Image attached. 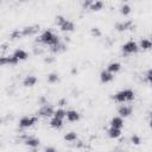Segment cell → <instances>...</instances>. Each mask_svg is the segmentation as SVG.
<instances>
[{"instance_id":"3","label":"cell","mask_w":152,"mask_h":152,"mask_svg":"<svg viewBox=\"0 0 152 152\" xmlns=\"http://www.w3.org/2000/svg\"><path fill=\"white\" fill-rule=\"evenodd\" d=\"M56 25L63 32H72L75 30V24L71 20L64 18L63 15H57L56 17Z\"/></svg>"},{"instance_id":"6","label":"cell","mask_w":152,"mask_h":152,"mask_svg":"<svg viewBox=\"0 0 152 152\" xmlns=\"http://www.w3.org/2000/svg\"><path fill=\"white\" fill-rule=\"evenodd\" d=\"M53 107L49 103H44L38 110H37V116H42V118H51L53 115Z\"/></svg>"},{"instance_id":"33","label":"cell","mask_w":152,"mask_h":152,"mask_svg":"<svg viewBox=\"0 0 152 152\" xmlns=\"http://www.w3.org/2000/svg\"><path fill=\"white\" fill-rule=\"evenodd\" d=\"M0 48H1L2 51H5V50L7 49V44H2V45H0Z\"/></svg>"},{"instance_id":"31","label":"cell","mask_w":152,"mask_h":152,"mask_svg":"<svg viewBox=\"0 0 152 152\" xmlns=\"http://www.w3.org/2000/svg\"><path fill=\"white\" fill-rule=\"evenodd\" d=\"M145 80H146V82H150L151 81V70L148 69L147 71H146V74H145Z\"/></svg>"},{"instance_id":"21","label":"cell","mask_w":152,"mask_h":152,"mask_svg":"<svg viewBox=\"0 0 152 152\" xmlns=\"http://www.w3.org/2000/svg\"><path fill=\"white\" fill-rule=\"evenodd\" d=\"M102 8H103V2H102L101 0H93L91 5H90V7H89V10L93 11V12H99V11H101Z\"/></svg>"},{"instance_id":"12","label":"cell","mask_w":152,"mask_h":152,"mask_svg":"<svg viewBox=\"0 0 152 152\" xmlns=\"http://www.w3.org/2000/svg\"><path fill=\"white\" fill-rule=\"evenodd\" d=\"M113 78H114V74L109 72L107 69L106 70H102L100 72V80H101L102 83H109V82L113 81Z\"/></svg>"},{"instance_id":"15","label":"cell","mask_w":152,"mask_h":152,"mask_svg":"<svg viewBox=\"0 0 152 152\" xmlns=\"http://www.w3.org/2000/svg\"><path fill=\"white\" fill-rule=\"evenodd\" d=\"M37 81H38V80H37L36 76H33V75H27V76H25L24 80H23V86H24V87H33V86H36Z\"/></svg>"},{"instance_id":"29","label":"cell","mask_w":152,"mask_h":152,"mask_svg":"<svg viewBox=\"0 0 152 152\" xmlns=\"http://www.w3.org/2000/svg\"><path fill=\"white\" fill-rule=\"evenodd\" d=\"M91 2H93V0H83V2H82V7L83 8H88L89 10V7H90V5H91Z\"/></svg>"},{"instance_id":"23","label":"cell","mask_w":152,"mask_h":152,"mask_svg":"<svg viewBox=\"0 0 152 152\" xmlns=\"http://www.w3.org/2000/svg\"><path fill=\"white\" fill-rule=\"evenodd\" d=\"M46 80H48L49 83L53 84V83H57V82L59 81V76H58V74H56V72H51V74L48 75Z\"/></svg>"},{"instance_id":"16","label":"cell","mask_w":152,"mask_h":152,"mask_svg":"<svg viewBox=\"0 0 152 152\" xmlns=\"http://www.w3.org/2000/svg\"><path fill=\"white\" fill-rule=\"evenodd\" d=\"M12 55H13L18 61H25V59L28 57V53H27L24 49H19V48H18V49H15V50H14V52H13Z\"/></svg>"},{"instance_id":"10","label":"cell","mask_w":152,"mask_h":152,"mask_svg":"<svg viewBox=\"0 0 152 152\" xmlns=\"http://www.w3.org/2000/svg\"><path fill=\"white\" fill-rule=\"evenodd\" d=\"M65 118L69 122H77L81 119V114L76 109H69L65 112Z\"/></svg>"},{"instance_id":"35","label":"cell","mask_w":152,"mask_h":152,"mask_svg":"<svg viewBox=\"0 0 152 152\" xmlns=\"http://www.w3.org/2000/svg\"><path fill=\"white\" fill-rule=\"evenodd\" d=\"M45 151H52L53 152V151H56V148H53V147H46Z\"/></svg>"},{"instance_id":"18","label":"cell","mask_w":152,"mask_h":152,"mask_svg":"<svg viewBox=\"0 0 152 152\" xmlns=\"http://www.w3.org/2000/svg\"><path fill=\"white\" fill-rule=\"evenodd\" d=\"M120 69H121V64H120L119 62H110V63L107 65V70H108L109 72H112V74L119 72Z\"/></svg>"},{"instance_id":"25","label":"cell","mask_w":152,"mask_h":152,"mask_svg":"<svg viewBox=\"0 0 152 152\" xmlns=\"http://www.w3.org/2000/svg\"><path fill=\"white\" fill-rule=\"evenodd\" d=\"M131 6L129 5H127V4H124L121 7H120V13L122 14V15H128L129 13H131Z\"/></svg>"},{"instance_id":"2","label":"cell","mask_w":152,"mask_h":152,"mask_svg":"<svg viewBox=\"0 0 152 152\" xmlns=\"http://www.w3.org/2000/svg\"><path fill=\"white\" fill-rule=\"evenodd\" d=\"M134 91L129 88H126V89H121L119 90L118 93L114 94L113 96V100L119 102V103H126V102H131L134 100Z\"/></svg>"},{"instance_id":"28","label":"cell","mask_w":152,"mask_h":152,"mask_svg":"<svg viewBox=\"0 0 152 152\" xmlns=\"http://www.w3.org/2000/svg\"><path fill=\"white\" fill-rule=\"evenodd\" d=\"M131 141H132L134 145H139V144L141 142V139H140V137H139V135L133 134V135L131 137Z\"/></svg>"},{"instance_id":"27","label":"cell","mask_w":152,"mask_h":152,"mask_svg":"<svg viewBox=\"0 0 152 152\" xmlns=\"http://www.w3.org/2000/svg\"><path fill=\"white\" fill-rule=\"evenodd\" d=\"M90 33H91V36L93 37H95V38H99V37H101V30L99 28V27H91V30H90Z\"/></svg>"},{"instance_id":"9","label":"cell","mask_w":152,"mask_h":152,"mask_svg":"<svg viewBox=\"0 0 152 152\" xmlns=\"http://www.w3.org/2000/svg\"><path fill=\"white\" fill-rule=\"evenodd\" d=\"M24 142L26 146L28 147H32V148H36L39 146L40 144V140L33 135H24Z\"/></svg>"},{"instance_id":"30","label":"cell","mask_w":152,"mask_h":152,"mask_svg":"<svg viewBox=\"0 0 152 152\" xmlns=\"http://www.w3.org/2000/svg\"><path fill=\"white\" fill-rule=\"evenodd\" d=\"M7 65V56H0V66Z\"/></svg>"},{"instance_id":"8","label":"cell","mask_w":152,"mask_h":152,"mask_svg":"<svg viewBox=\"0 0 152 152\" xmlns=\"http://www.w3.org/2000/svg\"><path fill=\"white\" fill-rule=\"evenodd\" d=\"M133 21L131 20H125V21H119L115 24V28L116 31L119 32H124V31H127V30H132L133 28Z\"/></svg>"},{"instance_id":"4","label":"cell","mask_w":152,"mask_h":152,"mask_svg":"<svg viewBox=\"0 0 152 152\" xmlns=\"http://www.w3.org/2000/svg\"><path fill=\"white\" fill-rule=\"evenodd\" d=\"M138 50H139V46H138L137 42H134V40H128V42H126V43L121 46V51H122V53L126 55V56L133 55V53L138 52Z\"/></svg>"},{"instance_id":"24","label":"cell","mask_w":152,"mask_h":152,"mask_svg":"<svg viewBox=\"0 0 152 152\" xmlns=\"http://www.w3.org/2000/svg\"><path fill=\"white\" fill-rule=\"evenodd\" d=\"M65 109L64 108H62V107H59V108H57L55 112H53V116H56V118H59V119H64L65 118Z\"/></svg>"},{"instance_id":"1","label":"cell","mask_w":152,"mask_h":152,"mask_svg":"<svg viewBox=\"0 0 152 152\" xmlns=\"http://www.w3.org/2000/svg\"><path fill=\"white\" fill-rule=\"evenodd\" d=\"M61 40V38L55 34L51 30H45L42 32V34L37 38V42L38 43H42L44 45H48V46H52L55 44H57L58 42Z\"/></svg>"},{"instance_id":"36","label":"cell","mask_w":152,"mask_h":152,"mask_svg":"<svg viewBox=\"0 0 152 152\" xmlns=\"http://www.w3.org/2000/svg\"><path fill=\"white\" fill-rule=\"evenodd\" d=\"M21 1H26V0H21Z\"/></svg>"},{"instance_id":"13","label":"cell","mask_w":152,"mask_h":152,"mask_svg":"<svg viewBox=\"0 0 152 152\" xmlns=\"http://www.w3.org/2000/svg\"><path fill=\"white\" fill-rule=\"evenodd\" d=\"M65 50H66V44L64 42H62V40H59L57 44L50 46V51L53 52V53H59V52H63Z\"/></svg>"},{"instance_id":"7","label":"cell","mask_w":152,"mask_h":152,"mask_svg":"<svg viewBox=\"0 0 152 152\" xmlns=\"http://www.w3.org/2000/svg\"><path fill=\"white\" fill-rule=\"evenodd\" d=\"M39 31V25H31V26H25L21 28V36L27 37V36H34Z\"/></svg>"},{"instance_id":"26","label":"cell","mask_w":152,"mask_h":152,"mask_svg":"<svg viewBox=\"0 0 152 152\" xmlns=\"http://www.w3.org/2000/svg\"><path fill=\"white\" fill-rule=\"evenodd\" d=\"M11 39H19V38H23V36H21V30H19V28H15L14 31H12V33H11Z\"/></svg>"},{"instance_id":"14","label":"cell","mask_w":152,"mask_h":152,"mask_svg":"<svg viewBox=\"0 0 152 152\" xmlns=\"http://www.w3.org/2000/svg\"><path fill=\"white\" fill-rule=\"evenodd\" d=\"M63 121H64V119H59V118H56V116L52 115V119L50 120L49 125L53 129H59V128L63 127Z\"/></svg>"},{"instance_id":"37","label":"cell","mask_w":152,"mask_h":152,"mask_svg":"<svg viewBox=\"0 0 152 152\" xmlns=\"http://www.w3.org/2000/svg\"><path fill=\"white\" fill-rule=\"evenodd\" d=\"M124 1H127V0H124Z\"/></svg>"},{"instance_id":"34","label":"cell","mask_w":152,"mask_h":152,"mask_svg":"<svg viewBox=\"0 0 152 152\" xmlns=\"http://www.w3.org/2000/svg\"><path fill=\"white\" fill-rule=\"evenodd\" d=\"M44 61H45L46 63H51V62H53V58H45Z\"/></svg>"},{"instance_id":"17","label":"cell","mask_w":152,"mask_h":152,"mask_svg":"<svg viewBox=\"0 0 152 152\" xmlns=\"http://www.w3.org/2000/svg\"><path fill=\"white\" fill-rule=\"evenodd\" d=\"M109 125H110L112 127L122 129V127H124V119H122L121 116H113V118L110 119Z\"/></svg>"},{"instance_id":"20","label":"cell","mask_w":152,"mask_h":152,"mask_svg":"<svg viewBox=\"0 0 152 152\" xmlns=\"http://www.w3.org/2000/svg\"><path fill=\"white\" fill-rule=\"evenodd\" d=\"M138 46L140 49H142V50L146 51V50H150L152 48V43H151V40L148 38H141L140 42H139V44H138Z\"/></svg>"},{"instance_id":"5","label":"cell","mask_w":152,"mask_h":152,"mask_svg":"<svg viewBox=\"0 0 152 152\" xmlns=\"http://www.w3.org/2000/svg\"><path fill=\"white\" fill-rule=\"evenodd\" d=\"M37 121H38V116L37 115L36 116H27V115H25V116H23L19 120V127L23 128V129H26V128L32 127L34 124H37Z\"/></svg>"},{"instance_id":"32","label":"cell","mask_w":152,"mask_h":152,"mask_svg":"<svg viewBox=\"0 0 152 152\" xmlns=\"http://www.w3.org/2000/svg\"><path fill=\"white\" fill-rule=\"evenodd\" d=\"M58 103H59V106H61V107H63V106H65V104H66V100H65V99H62V100H59V101H58Z\"/></svg>"},{"instance_id":"19","label":"cell","mask_w":152,"mask_h":152,"mask_svg":"<svg viewBox=\"0 0 152 152\" xmlns=\"http://www.w3.org/2000/svg\"><path fill=\"white\" fill-rule=\"evenodd\" d=\"M107 133H108V137L112 138V139H116L121 135V129L120 128H115V127H109L107 129Z\"/></svg>"},{"instance_id":"11","label":"cell","mask_w":152,"mask_h":152,"mask_svg":"<svg viewBox=\"0 0 152 152\" xmlns=\"http://www.w3.org/2000/svg\"><path fill=\"white\" fill-rule=\"evenodd\" d=\"M118 114L121 118H127V116H129L132 114V107L128 106V104H121L118 108Z\"/></svg>"},{"instance_id":"22","label":"cell","mask_w":152,"mask_h":152,"mask_svg":"<svg viewBox=\"0 0 152 152\" xmlns=\"http://www.w3.org/2000/svg\"><path fill=\"white\" fill-rule=\"evenodd\" d=\"M77 133L76 132H68L64 134V140L68 141V142H74L77 140Z\"/></svg>"}]
</instances>
